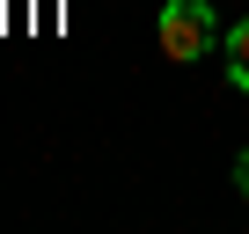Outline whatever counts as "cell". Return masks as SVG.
<instances>
[{"label": "cell", "instance_id": "1", "mask_svg": "<svg viewBox=\"0 0 249 234\" xmlns=\"http://www.w3.org/2000/svg\"><path fill=\"white\" fill-rule=\"evenodd\" d=\"M220 37H227V30H220V15H213V0H169V8L154 15V44H161L169 66H198V59H213Z\"/></svg>", "mask_w": 249, "mask_h": 234}, {"label": "cell", "instance_id": "2", "mask_svg": "<svg viewBox=\"0 0 249 234\" xmlns=\"http://www.w3.org/2000/svg\"><path fill=\"white\" fill-rule=\"evenodd\" d=\"M220 51H227V81H234V88L249 95V15H242V22H234V30L220 37Z\"/></svg>", "mask_w": 249, "mask_h": 234}, {"label": "cell", "instance_id": "3", "mask_svg": "<svg viewBox=\"0 0 249 234\" xmlns=\"http://www.w3.org/2000/svg\"><path fill=\"white\" fill-rule=\"evenodd\" d=\"M234 190H242V198H249V154H242V161H234Z\"/></svg>", "mask_w": 249, "mask_h": 234}]
</instances>
